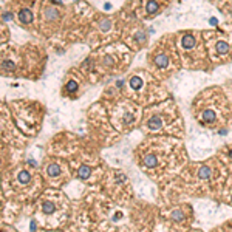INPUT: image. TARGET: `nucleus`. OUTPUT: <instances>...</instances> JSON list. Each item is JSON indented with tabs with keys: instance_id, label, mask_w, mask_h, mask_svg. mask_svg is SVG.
I'll return each mask as SVG.
<instances>
[{
	"instance_id": "nucleus-9",
	"label": "nucleus",
	"mask_w": 232,
	"mask_h": 232,
	"mask_svg": "<svg viewBox=\"0 0 232 232\" xmlns=\"http://www.w3.org/2000/svg\"><path fill=\"white\" fill-rule=\"evenodd\" d=\"M88 175H90V169H88V167H82V169L79 170V176H81V178L85 179V178H88Z\"/></svg>"
},
{
	"instance_id": "nucleus-8",
	"label": "nucleus",
	"mask_w": 232,
	"mask_h": 232,
	"mask_svg": "<svg viewBox=\"0 0 232 232\" xmlns=\"http://www.w3.org/2000/svg\"><path fill=\"white\" fill-rule=\"evenodd\" d=\"M130 85H132L133 88H139L143 84H141V79H139V78H133V79L130 81Z\"/></svg>"
},
{
	"instance_id": "nucleus-3",
	"label": "nucleus",
	"mask_w": 232,
	"mask_h": 232,
	"mask_svg": "<svg viewBox=\"0 0 232 232\" xmlns=\"http://www.w3.org/2000/svg\"><path fill=\"white\" fill-rule=\"evenodd\" d=\"M167 63H169V59H167L166 54H159V56L155 57V65L159 67V68H166Z\"/></svg>"
},
{
	"instance_id": "nucleus-10",
	"label": "nucleus",
	"mask_w": 232,
	"mask_h": 232,
	"mask_svg": "<svg viewBox=\"0 0 232 232\" xmlns=\"http://www.w3.org/2000/svg\"><path fill=\"white\" fill-rule=\"evenodd\" d=\"M76 88H78L76 82H68V85H67V90H68V93H73V91H76Z\"/></svg>"
},
{
	"instance_id": "nucleus-2",
	"label": "nucleus",
	"mask_w": 232,
	"mask_h": 232,
	"mask_svg": "<svg viewBox=\"0 0 232 232\" xmlns=\"http://www.w3.org/2000/svg\"><path fill=\"white\" fill-rule=\"evenodd\" d=\"M181 45H183V48H186V50L194 48V46H195V37H194L192 34H186V36H183Z\"/></svg>"
},
{
	"instance_id": "nucleus-5",
	"label": "nucleus",
	"mask_w": 232,
	"mask_h": 232,
	"mask_svg": "<svg viewBox=\"0 0 232 232\" xmlns=\"http://www.w3.org/2000/svg\"><path fill=\"white\" fill-rule=\"evenodd\" d=\"M217 51L221 53V54L227 53V51H229V45H227L226 42H218V43H217Z\"/></svg>"
},
{
	"instance_id": "nucleus-7",
	"label": "nucleus",
	"mask_w": 232,
	"mask_h": 232,
	"mask_svg": "<svg viewBox=\"0 0 232 232\" xmlns=\"http://www.w3.org/2000/svg\"><path fill=\"white\" fill-rule=\"evenodd\" d=\"M53 211H54V206H53L51 203H45V204H43V212H45V214H51Z\"/></svg>"
},
{
	"instance_id": "nucleus-12",
	"label": "nucleus",
	"mask_w": 232,
	"mask_h": 232,
	"mask_svg": "<svg viewBox=\"0 0 232 232\" xmlns=\"http://www.w3.org/2000/svg\"><path fill=\"white\" fill-rule=\"evenodd\" d=\"M3 19L6 20V19H11V14H3Z\"/></svg>"
},
{
	"instance_id": "nucleus-4",
	"label": "nucleus",
	"mask_w": 232,
	"mask_h": 232,
	"mask_svg": "<svg viewBox=\"0 0 232 232\" xmlns=\"http://www.w3.org/2000/svg\"><path fill=\"white\" fill-rule=\"evenodd\" d=\"M19 181H20L22 184H27L28 181H31V175H30L28 172L23 170V172H20V173H19Z\"/></svg>"
},
{
	"instance_id": "nucleus-13",
	"label": "nucleus",
	"mask_w": 232,
	"mask_h": 232,
	"mask_svg": "<svg viewBox=\"0 0 232 232\" xmlns=\"http://www.w3.org/2000/svg\"><path fill=\"white\" fill-rule=\"evenodd\" d=\"M230 200H232V197H230Z\"/></svg>"
},
{
	"instance_id": "nucleus-1",
	"label": "nucleus",
	"mask_w": 232,
	"mask_h": 232,
	"mask_svg": "<svg viewBox=\"0 0 232 232\" xmlns=\"http://www.w3.org/2000/svg\"><path fill=\"white\" fill-rule=\"evenodd\" d=\"M19 20L22 22V23H31L33 22V14H31V11L30 9H27V8H23V9H20V13H19Z\"/></svg>"
},
{
	"instance_id": "nucleus-6",
	"label": "nucleus",
	"mask_w": 232,
	"mask_h": 232,
	"mask_svg": "<svg viewBox=\"0 0 232 232\" xmlns=\"http://www.w3.org/2000/svg\"><path fill=\"white\" fill-rule=\"evenodd\" d=\"M156 11H158V3L153 2V0H152V2H149V3H147V13H149V14H153V13H156Z\"/></svg>"
},
{
	"instance_id": "nucleus-11",
	"label": "nucleus",
	"mask_w": 232,
	"mask_h": 232,
	"mask_svg": "<svg viewBox=\"0 0 232 232\" xmlns=\"http://www.w3.org/2000/svg\"><path fill=\"white\" fill-rule=\"evenodd\" d=\"M48 173L50 175H57L59 173V167L57 166H50L48 167Z\"/></svg>"
}]
</instances>
